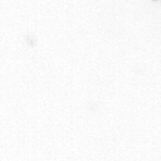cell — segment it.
<instances>
[]
</instances>
